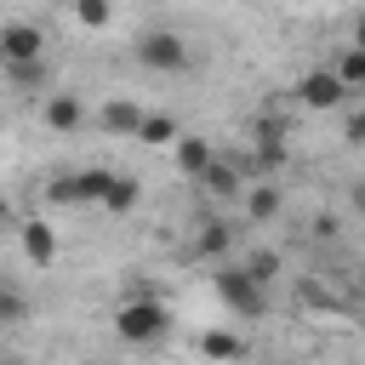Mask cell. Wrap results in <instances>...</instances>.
I'll use <instances>...</instances> for the list:
<instances>
[{"instance_id":"1","label":"cell","mask_w":365,"mask_h":365,"mask_svg":"<svg viewBox=\"0 0 365 365\" xmlns=\"http://www.w3.org/2000/svg\"><path fill=\"white\" fill-rule=\"evenodd\" d=\"M114 331H120V342L148 348V342H160V336L171 331V308H165L160 297H148V291H131V297L120 302V314H114Z\"/></svg>"},{"instance_id":"2","label":"cell","mask_w":365,"mask_h":365,"mask_svg":"<svg viewBox=\"0 0 365 365\" xmlns=\"http://www.w3.org/2000/svg\"><path fill=\"white\" fill-rule=\"evenodd\" d=\"M137 63L154 68V74H182L188 68V46L171 29H148V34H137Z\"/></svg>"},{"instance_id":"3","label":"cell","mask_w":365,"mask_h":365,"mask_svg":"<svg viewBox=\"0 0 365 365\" xmlns=\"http://www.w3.org/2000/svg\"><path fill=\"white\" fill-rule=\"evenodd\" d=\"M217 297H222V308L240 314V319H257V314L268 308V291H262L245 268H222V274H217Z\"/></svg>"},{"instance_id":"4","label":"cell","mask_w":365,"mask_h":365,"mask_svg":"<svg viewBox=\"0 0 365 365\" xmlns=\"http://www.w3.org/2000/svg\"><path fill=\"white\" fill-rule=\"evenodd\" d=\"M46 57V29L34 23H0V63H40Z\"/></svg>"},{"instance_id":"5","label":"cell","mask_w":365,"mask_h":365,"mask_svg":"<svg viewBox=\"0 0 365 365\" xmlns=\"http://www.w3.org/2000/svg\"><path fill=\"white\" fill-rule=\"evenodd\" d=\"M297 97H302L308 108H336V103H348L354 91H348V86H342L331 68H308V74L297 80Z\"/></svg>"},{"instance_id":"6","label":"cell","mask_w":365,"mask_h":365,"mask_svg":"<svg viewBox=\"0 0 365 365\" xmlns=\"http://www.w3.org/2000/svg\"><path fill=\"white\" fill-rule=\"evenodd\" d=\"M17 234H23V257H29L34 268H51V262H57V234H51L46 217H29Z\"/></svg>"},{"instance_id":"7","label":"cell","mask_w":365,"mask_h":365,"mask_svg":"<svg viewBox=\"0 0 365 365\" xmlns=\"http://www.w3.org/2000/svg\"><path fill=\"white\" fill-rule=\"evenodd\" d=\"M240 194H245V217H251V222H274V217L285 211L279 182H251V188H240Z\"/></svg>"},{"instance_id":"8","label":"cell","mask_w":365,"mask_h":365,"mask_svg":"<svg viewBox=\"0 0 365 365\" xmlns=\"http://www.w3.org/2000/svg\"><path fill=\"white\" fill-rule=\"evenodd\" d=\"M40 120H46L51 131H74V125L86 120V108H80V97H74V91H51V97H46V108H40Z\"/></svg>"},{"instance_id":"9","label":"cell","mask_w":365,"mask_h":365,"mask_svg":"<svg viewBox=\"0 0 365 365\" xmlns=\"http://www.w3.org/2000/svg\"><path fill=\"white\" fill-rule=\"evenodd\" d=\"M137 120H143V108H137L131 97H114V103H103V108H97V125H103V131H114V137H131V131H137Z\"/></svg>"},{"instance_id":"10","label":"cell","mask_w":365,"mask_h":365,"mask_svg":"<svg viewBox=\"0 0 365 365\" xmlns=\"http://www.w3.org/2000/svg\"><path fill=\"white\" fill-rule=\"evenodd\" d=\"M257 165L262 171H279L285 165V125L279 120H262L257 125Z\"/></svg>"},{"instance_id":"11","label":"cell","mask_w":365,"mask_h":365,"mask_svg":"<svg viewBox=\"0 0 365 365\" xmlns=\"http://www.w3.org/2000/svg\"><path fill=\"white\" fill-rule=\"evenodd\" d=\"M171 148H177V171H182V177H200V171L211 165V143H205V137H188V131H182V137H171Z\"/></svg>"},{"instance_id":"12","label":"cell","mask_w":365,"mask_h":365,"mask_svg":"<svg viewBox=\"0 0 365 365\" xmlns=\"http://www.w3.org/2000/svg\"><path fill=\"white\" fill-rule=\"evenodd\" d=\"M200 182H205V194H211V200H234V194L245 188V182H240V171H234L228 160H217V154H211V165L200 171Z\"/></svg>"},{"instance_id":"13","label":"cell","mask_w":365,"mask_h":365,"mask_svg":"<svg viewBox=\"0 0 365 365\" xmlns=\"http://www.w3.org/2000/svg\"><path fill=\"white\" fill-rule=\"evenodd\" d=\"M137 200H143V182H137V177H120V171H114L97 205H108V211L120 217V211H137Z\"/></svg>"},{"instance_id":"14","label":"cell","mask_w":365,"mask_h":365,"mask_svg":"<svg viewBox=\"0 0 365 365\" xmlns=\"http://www.w3.org/2000/svg\"><path fill=\"white\" fill-rule=\"evenodd\" d=\"M200 354H205V359H245V336H234V331H205V336H200Z\"/></svg>"},{"instance_id":"15","label":"cell","mask_w":365,"mask_h":365,"mask_svg":"<svg viewBox=\"0 0 365 365\" xmlns=\"http://www.w3.org/2000/svg\"><path fill=\"white\" fill-rule=\"evenodd\" d=\"M131 137H137V143H148V148H165V143H171V137H177V125H171V120H165V114H143V120H137V131H131Z\"/></svg>"},{"instance_id":"16","label":"cell","mask_w":365,"mask_h":365,"mask_svg":"<svg viewBox=\"0 0 365 365\" xmlns=\"http://www.w3.org/2000/svg\"><path fill=\"white\" fill-rule=\"evenodd\" d=\"M331 74H336L348 91H359V86H365V51H359V46H348V51H342V63H336Z\"/></svg>"},{"instance_id":"17","label":"cell","mask_w":365,"mask_h":365,"mask_svg":"<svg viewBox=\"0 0 365 365\" xmlns=\"http://www.w3.org/2000/svg\"><path fill=\"white\" fill-rule=\"evenodd\" d=\"M108 177H114V171H103V165H91V171H74V200H103Z\"/></svg>"},{"instance_id":"18","label":"cell","mask_w":365,"mask_h":365,"mask_svg":"<svg viewBox=\"0 0 365 365\" xmlns=\"http://www.w3.org/2000/svg\"><path fill=\"white\" fill-rule=\"evenodd\" d=\"M17 319H29V297L17 285H0V325H17Z\"/></svg>"},{"instance_id":"19","label":"cell","mask_w":365,"mask_h":365,"mask_svg":"<svg viewBox=\"0 0 365 365\" xmlns=\"http://www.w3.org/2000/svg\"><path fill=\"white\" fill-rule=\"evenodd\" d=\"M228 240H234V228H228V222H205V234H200V257H222V251H228Z\"/></svg>"},{"instance_id":"20","label":"cell","mask_w":365,"mask_h":365,"mask_svg":"<svg viewBox=\"0 0 365 365\" xmlns=\"http://www.w3.org/2000/svg\"><path fill=\"white\" fill-rule=\"evenodd\" d=\"M245 274H251L257 285H268V279L279 274V257H274V251H251V262H245Z\"/></svg>"},{"instance_id":"21","label":"cell","mask_w":365,"mask_h":365,"mask_svg":"<svg viewBox=\"0 0 365 365\" xmlns=\"http://www.w3.org/2000/svg\"><path fill=\"white\" fill-rule=\"evenodd\" d=\"M74 17H80L86 29H103V23H108V0H74Z\"/></svg>"},{"instance_id":"22","label":"cell","mask_w":365,"mask_h":365,"mask_svg":"<svg viewBox=\"0 0 365 365\" xmlns=\"http://www.w3.org/2000/svg\"><path fill=\"white\" fill-rule=\"evenodd\" d=\"M11 80H17V86H40V80H46V57H40V63H11Z\"/></svg>"},{"instance_id":"23","label":"cell","mask_w":365,"mask_h":365,"mask_svg":"<svg viewBox=\"0 0 365 365\" xmlns=\"http://www.w3.org/2000/svg\"><path fill=\"white\" fill-rule=\"evenodd\" d=\"M46 200H57V205H80V200H74V177H51V182H46Z\"/></svg>"},{"instance_id":"24","label":"cell","mask_w":365,"mask_h":365,"mask_svg":"<svg viewBox=\"0 0 365 365\" xmlns=\"http://www.w3.org/2000/svg\"><path fill=\"white\" fill-rule=\"evenodd\" d=\"M0 222H6V205H0Z\"/></svg>"},{"instance_id":"25","label":"cell","mask_w":365,"mask_h":365,"mask_svg":"<svg viewBox=\"0 0 365 365\" xmlns=\"http://www.w3.org/2000/svg\"><path fill=\"white\" fill-rule=\"evenodd\" d=\"M0 365H6V359H0Z\"/></svg>"}]
</instances>
